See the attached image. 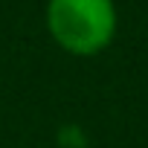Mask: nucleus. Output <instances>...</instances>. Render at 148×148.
Returning a JSON list of instances; mask_svg holds the SVG:
<instances>
[{"label": "nucleus", "mask_w": 148, "mask_h": 148, "mask_svg": "<svg viewBox=\"0 0 148 148\" xmlns=\"http://www.w3.org/2000/svg\"><path fill=\"white\" fill-rule=\"evenodd\" d=\"M44 23L58 49L90 58L113 44L119 9L116 0H47Z\"/></svg>", "instance_id": "obj_1"}]
</instances>
